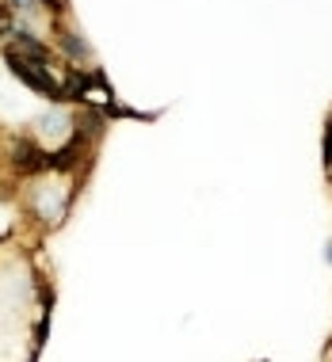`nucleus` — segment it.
Masks as SVG:
<instances>
[{
	"instance_id": "20e7f679",
	"label": "nucleus",
	"mask_w": 332,
	"mask_h": 362,
	"mask_svg": "<svg viewBox=\"0 0 332 362\" xmlns=\"http://www.w3.org/2000/svg\"><path fill=\"white\" fill-rule=\"evenodd\" d=\"M16 8H27V12H31V8H35V0H16Z\"/></svg>"
},
{
	"instance_id": "7ed1b4c3",
	"label": "nucleus",
	"mask_w": 332,
	"mask_h": 362,
	"mask_svg": "<svg viewBox=\"0 0 332 362\" xmlns=\"http://www.w3.org/2000/svg\"><path fill=\"white\" fill-rule=\"evenodd\" d=\"M57 42H62L65 50H69V54L76 57V62H88V46H84V42H81V38H76V35H69V31H65L62 38H57Z\"/></svg>"
},
{
	"instance_id": "f03ea898",
	"label": "nucleus",
	"mask_w": 332,
	"mask_h": 362,
	"mask_svg": "<svg viewBox=\"0 0 332 362\" xmlns=\"http://www.w3.org/2000/svg\"><path fill=\"white\" fill-rule=\"evenodd\" d=\"M65 130H69V119H65L62 111H46L42 119H38V134H46V138H62Z\"/></svg>"
},
{
	"instance_id": "f257e3e1",
	"label": "nucleus",
	"mask_w": 332,
	"mask_h": 362,
	"mask_svg": "<svg viewBox=\"0 0 332 362\" xmlns=\"http://www.w3.org/2000/svg\"><path fill=\"white\" fill-rule=\"evenodd\" d=\"M8 62H12V73H16L23 84H31L35 92L50 95V100H57V95H62V88H57L50 76H46V69H38L42 62H23V57H16V54H8Z\"/></svg>"
}]
</instances>
